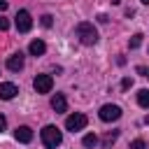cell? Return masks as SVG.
I'll return each mask as SVG.
<instances>
[{
    "mask_svg": "<svg viewBox=\"0 0 149 149\" xmlns=\"http://www.w3.org/2000/svg\"><path fill=\"white\" fill-rule=\"evenodd\" d=\"M137 102H140L142 107H149V91H147V88H140V91H137Z\"/></svg>",
    "mask_w": 149,
    "mask_h": 149,
    "instance_id": "cell-12",
    "label": "cell"
},
{
    "mask_svg": "<svg viewBox=\"0 0 149 149\" xmlns=\"http://www.w3.org/2000/svg\"><path fill=\"white\" fill-rule=\"evenodd\" d=\"M86 123H88V119H86V114H79V112H74V114H70V116L65 119V128H68L70 133H77V130H84V128H86Z\"/></svg>",
    "mask_w": 149,
    "mask_h": 149,
    "instance_id": "cell-3",
    "label": "cell"
},
{
    "mask_svg": "<svg viewBox=\"0 0 149 149\" xmlns=\"http://www.w3.org/2000/svg\"><path fill=\"white\" fill-rule=\"evenodd\" d=\"M30 28H33L30 12H26V9H19V14H16V30H19V33H28Z\"/></svg>",
    "mask_w": 149,
    "mask_h": 149,
    "instance_id": "cell-6",
    "label": "cell"
},
{
    "mask_svg": "<svg viewBox=\"0 0 149 149\" xmlns=\"http://www.w3.org/2000/svg\"><path fill=\"white\" fill-rule=\"evenodd\" d=\"M23 54L19 51V54H12L9 58H7V70H12V72H21L23 70Z\"/></svg>",
    "mask_w": 149,
    "mask_h": 149,
    "instance_id": "cell-7",
    "label": "cell"
},
{
    "mask_svg": "<svg viewBox=\"0 0 149 149\" xmlns=\"http://www.w3.org/2000/svg\"><path fill=\"white\" fill-rule=\"evenodd\" d=\"M130 149H147V144H144V140H133Z\"/></svg>",
    "mask_w": 149,
    "mask_h": 149,
    "instance_id": "cell-17",
    "label": "cell"
},
{
    "mask_svg": "<svg viewBox=\"0 0 149 149\" xmlns=\"http://www.w3.org/2000/svg\"><path fill=\"white\" fill-rule=\"evenodd\" d=\"M14 137H16V142H21V144H28V142L33 140V130H30L28 126H19V128L14 130Z\"/></svg>",
    "mask_w": 149,
    "mask_h": 149,
    "instance_id": "cell-9",
    "label": "cell"
},
{
    "mask_svg": "<svg viewBox=\"0 0 149 149\" xmlns=\"http://www.w3.org/2000/svg\"><path fill=\"white\" fill-rule=\"evenodd\" d=\"M33 86H35L37 93H49L51 86H54V79H51V74H37L33 79Z\"/></svg>",
    "mask_w": 149,
    "mask_h": 149,
    "instance_id": "cell-4",
    "label": "cell"
},
{
    "mask_svg": "<svg viewBox=\"0 0 149 149\" xmlns=\"http://www.w3.org/2000/svg\"><path fill=\"white\" fill-rule=\"evenodd\" d=\"M116 135H119V130H112V133H107V135L102 137V144H105V147H109V144L116 140Z\"/></svg>",
    "mask_w": 149,
    "mask_h": 149,
    "instance_id": "cell-15",
    "label": "cell"
},
{
    "mask_svg": "<svg viewBox=\"0 0 149 149\" xmlns=\"http://www.w3.org/2000/svg\"><path fill=\"white\" fill-rule=\"evenodd\" d=\"M77 37H79V42L81 44H86V47H91V44H95L98 42V30H95V26L93 23H88V21H81V23H77Z\"/></svg>",
    "mask_w": 149,
    "mask_h": 149,
    "instance_id": "cell-1",
    "label": "cell"
},
{
    "mask_svg": "<svg viewBox=\"0 0 149 149\" xmlns=\"http://www.w3.org/2000/svg\"><path fill=\"white\" fill-rule=\"evenodd\" d=\"M40 23H42V26H44V28H51V23H54V16H51V14H44V16H42V21H40Z\"/></svg>",
    "mask_w": 149,
    "mask_h": 149,
    "instance_id": "cell-16",
    "label": "cell"
},
{
    "mask_svg": "<svg viewBox=\"0 0 149 149\" xmlns=\"http://www.w3.org/2000/svg\"><path fill=\"white\" fill-rule=\"evenodd\" d=\"M142 2H144V5H149V0H142Z\"/></svg>",
    "mask_w": 149,
    "mask_h": 149,
    "instance_id": "cell-22",
    "label": "cell"
},
{
    "mask_svg": "<svg viewBox=\"0 0 149 149\" xmlns=\"http://www.w3.org/2000/svg\"><path fill=\"white\" fill-rule=\"evenodd\" d=\"M147 77H149V70H147Z\"/></svg>",
    "mask_w": 149,
    "mask_h": 149,
    "instance_id": "cell-23",
    "label": "cell"
},
{
    "mask_svg": "<svg viewBox=\"0 0 149 149\" xmlns=\"http://www.w3.org/2000/svg\"><path fill=\"white\" fill-rule=\"evenodd\" d=\"M81 142H84V147H88V149H91V147H95V144H98V135H95V133H88V135H84V140H81Z\"/></svg>",
    "mask_w": 149,
    "mask_h": 149,
    "instance_id": "cell-13",
    "label": "cell"
},
{
    "mask_svg": "<svg viewBox=\"0 0 149 149\" xmlns=\"http://www.w3.org/2000/svg\"><path fill=\"white\" fill-rule=\"evenodd\" d=\"M51 109H54V112H65V109H68V100H65L63 93H56V95L51 98Z\"/></svg>",
    "mask_w": 149,
    "mask_h": 149,
    "instance_id": "cell-10",
    "label": "cell"
},
{
    "mask_svg": "<svg viewBox=\"0 0 149 149\" xmlns=\"http://www.w3.org/2000/svg\"><path fill=\"white\" fill-rule=\"evenodd\" d=\"M7 28H9V21H7V19H2V16H0V30H7Z\"/></svg>",
    "mask_w": 149,
    "mask_h": 149,
    "instance_id": "cell-19",
    "label": "cell"
},
{
    "mask_svg": "<svg viewBox=\"0 0 149 149\" xmlns=\"http://www.w3.org/2000/svg\"><path fill=\"white\" fill-rule=\"evenodd\" d=\"M121 86H123V88H130V86H133V79H130V77H126V79L121 81Z\"/></svg>",
    "mask_w": 149,
    "mask_h": 149,
    "instance_id": "cell-18",
    "label": "cell"
},
{
    "mask_svg": "<svg viewBox=\"0 0 149 149\" xmlns=\"http://www.w3.org/2000/svg\"><path fill=\"white\" fill-rule=\"evenodd\" d=\"M7 9V0H0V12H5Z\"/></svg>",
    "mask_w": 149,
    "mask_h": 149,
    "instance_id": "cell-21",
    "label": "cell"
},
{
    "mask_svg": "<svg viewBox=\"0 0 149 149\" xmlns=\"http://www.w3.org/2000/svg\"><path fill=\"white\" fill-rule=\"evenodd\" d=\"M140 44H142V35H140V33H137V35H133V37L128 40V47H130V49H137Z\"/></svg>",
    "mask_w": 149,
    "mask_h": 149,
    "instance_id": "cell-14",
    "label": "cell"
},
{
    "mask_svg": "<svg viewBox=\"0 0 149 149\" xmlns=\"http://www.w3.org/2000/svg\"><path fill=\"white\" fill-rule=\"evenodd\" d=\"M5 126H7V119H5V116H2V114H0V133H2V130H5Z\"/></svg>",
    "mask_w": 149,
    "mask_h": 149,
    "instance_id": "cell-20",
    "label": "cell"
},
{
    "mask_svg": "<svg viewBox=\"0 0 149 149\" xmlns=\"http://www.w3.org/2000/svg\"><path fill=\"white\" fill-rule=\"evenodd\" d=\"M16 93H19L16 84H12V81H2L0 84V100H12Z\"/></svg>",
    "mask_w": 149,
    "mask_h": 149,
    "instance_id": "cell-8",
    "label": "cell"
},
{
    "mask_svg": "<svg viewBox=\"0 0 149 149\" xmlns=\"http://www.w3.org/2000/svg\"><path fill=\"white\" fill-rule=\"evenodd\" d=\"M98 116H100L102 121H116V119L121 116V107H119V105H102L100 112H98Z\"/></svg>",
    "mask_w": 149,
    "mask_h": 149,
    "instance_id": "cell-5",
    "label": "cell"
},
{
    "mask_svg": "<svg viewBox=\"0 0 149 149\" xmlns=\"http://www.w3.org/2000/svg\"><path fill=\"white\" fill-rule=\"evenodd\" d=\"M40 137H42V144H44L47 149H56V147L63 142V135H61V130H58L56 126H44L42 133H40Z\"/></svg>",
    "mask_w": 149,
    "mask_h": 149,
    "instance_id": "cell-2",
    "label": "cell"
},
{
    "mask_svg": "<svg viewBox=\"0 0 149 149\" xmlns=\"http://www.w3.org/2000/svg\"><path fill=\"white\" fill-rule=\"evenodd\" d=\"M28 51H30V56H42V54L47 51V44H44L42 40H33L30 47H28Z\"/></svg>",
    "mask_w": 149,
    "mask_h": 149,
    "instance_id": "cell-11",
    "label": "cell"
}]
</instances>
